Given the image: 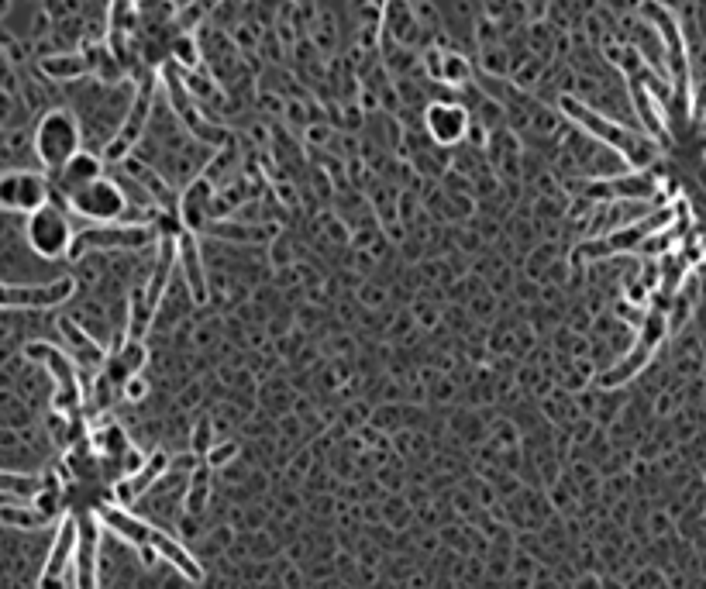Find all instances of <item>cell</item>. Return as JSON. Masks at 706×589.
<instances>
[{
  "mask_svg": "<svg viewBox=\"0 0 706 589\" xmlns=\"http://www.w3.org/2000/svg\"><path fill=\"white\" fill-rule=\"evenodd\" d=\"M52 204V183L35 169H7L0 173V211L7 214H35Z\"/></svg>",
  "mask_w": 706,
  "mask_h": 589,
  "instance_id": "cell-8",
  "label": "cell"
},
{
  "mask_svg": "<svg viewBox=\"0 0 706 589\" xmlns=\"http://www.w3.org/2000/svg\"><path fill=\"white\" fill-rule=\"evenodd\" d=\"M76 589H97V524L83 521L76 548Z\"/></svg>",
  "mask_w": 706,
  "mask_h": 589,
  "instance_id": "cell-21",
  "label": "cell"
},
{
  "mask_svg": "<svg viewBox=\"0 0 706 589\" xmlns=\"http://www.w3.org/2000/svg\"><path fill=\"white\" fill-rule=\"evenodd\" d=\"M469 80H472L469 59L459 56V52H445V59H441V83L445 87H465Z\"/></svg>",
  "mask_w": 706,
  "mask_h": 589,
  "instance_id": "cell-26",
  "label": "cell"
},
{
  "mask_svg": "<svg viewBox=\"0 0 706 589\" xmlns=\"http://www.w3.org/2000/svg\"><path fill=\"white\" fill-rule=\"evenodd\" d=\"M235 455H238V441H221V445L207 448V465H211V469H224Z\"/></svg>",
  "mask_w": 706,
  "mask_h": 589,
  "instance_id": "cell-31",
  "label": "cell"
},
{
  "mask_svg": "<svg viewBox=\"0 0 706 589\" xmlns=\"http://www.w3.org/2000/svg\"><path fill=\"white\" fill-rule=\"evenodd\" d=\"M483 69H486V73H493V76H503V73L510 69L507 52H503L500 45H496V49H490V45H486V52H483Z\"/></svg>",
  "mask_w": 706,
  "mask_h": 589,
  "instance_id": "cell-32",
  "label": "cell"
},
{
  "mask_svg": "<svg viewBox=\"0 0 706 589\" xmlns=\"http://www.w3.org/2000/svg\"><path fill=\"white\" fill-rule=\"evenodd\" d=\"M507 7H510V0H486V14H490V18L507 14Z\"/></svg>",
  "mask_w": 706,
  "mask_h": 589,
  "instance_id": "cell-35",
  "label": "cell"
},
{
  "mask_svg": "<svg viewBox=\"0 0 706 589\" xmlns=\"http://www.w3.org/2000/svg\"><path fill=\"white\" fill-rule=\"evenodd\" d=\"M665 335H669V317H665L662 310H648L645 321H641L634 348L617 362V366L600 372V376H596V386H600V390H614V386H624L631 376H638V372L651 362V355L658 352V345L665 341Z\"/></svg>",
  "mask_w": 706,
  "mask_h": 589,
  "instance_id": "cell-5",
  "label": "cell"
},
{
  "mask_svg": "<svg viewBox=\"0 0 706 589\" xmlns=\"http://www.w3.org/2000/svg\"><path fill=\"white\" fill-rule=\"evenodd\" d=\"M207 231L231 245H269L276 238V224H255V221H217Z\"/></svg>",
  "mask_w": 706,
  "mask_h": 589,
  "instance_id": "cell-19",
  "label": "cell"
},
{
  "mask_svg": "<svg viewBox=\"0 0 706 589\" xmlns=\"http://www.w3.org/2000/svg\"><path fill=\"white\" fill-rule=\"evenodd\" d=\"M169 465H173V459H169L166 452H155V455H149V459H145V465L135 472V476L121 479V483L114 486V493H118V500H121V503H131V500H135V496H142L145 490H152V486L159 483V479L169 472Z\"/></svg>",
  "mask_w": 706,
  "mask_h": 589,
  "instance_id": "cell-17",
  "label": "cell"
},
{
  "mask_svg": "<svg viewBox=\"0 0 706 589\" xmlns=\"http://www.w3.org/2000/svg\"><path fill=\"white\" fill-rule=\"evenodd\" d=\"M45 490V479L38 476H25V472H4L0 469V493L4 496H18V500H35L38 493Z\"/></svg>",
  "mask_w": 706,
  "mask_h": 589,
  "instance_id": "cell-24",
  "label": "cell"
},
{
  "mask_svg": "<svg viewBox=\"0 0 706 589\" xmlns=\"http://www.w3.org/2000/svg\"><path fill=\"white\" fill-rule=\"evenodd\" d=\"M173 56H176V62H180V66L186 69V73H193V69L200 66V49H197V42H193L190 35H180L173 42Z\"/></svg>",
  "mask_w": 706,
  "mask_h": 589,
  "instance_id": "cell-30",
  "label": "cell"
},
{
  "mask_svg": "<svg viewBox=\"0 0 706 589\" xmlns=\"http://www.w3.org/2000/svg\"><path fill=\"white\" fill-rule=\"evenodd\" d=\"M76 548H80V521L66 517L56 531L49 558H45V569L42 576H38V589H66V572L76 558Z\"/></svg>",
  "mask_w": 706,
  "mask_h": 589,
  "instance_id": "cell-12",
  "label": "cell"
},
{
  "mask_svg": "<svg viewBox=\"0 0 706 589\" xmlns=\"http://www.w3.org/2000/svg\"><path fill=\"white\" fill-rule=\"evenodd\" d=\"M28 359H38L49 366L52 376L59 379V393H56V410H69L73 403H80V386H76V372H73V362H69V355H62L59 348L45 345V341H31L25 348Z\"/></svg>",
  "mask_w": 706,
  "mask_h": 589,
  "instance_id": "cell-13",
  "label": "cell"
},
{
  "mask_svg": "<svg viewBox=\"0 0 706 589\" xmlns=\"http://www.w3.org/2000/svg\"><path fill=\"white\" fill-rule=\"evenodd\" d=\"M180 221H183V231H190V235H200V231L211 228V221H214V186H211V176H197V180H193L183 190V197H180Z\"/></svg>",
  "mask_w": 706,
  "mask_h": 589,
  "instance_id": "cell-14",
  "label": "cell"
},
{
  "mask_svg": "<svg viewBox=\"0 0 706 589\" xmlns=\"http://www.w3.org/2000/svg\"><path fill=\"white\" fill-rule=\"evenodd\" d=\"M121 393H124L128 400H142V397H145V379H142V376H131L128 383L121 386Z\"/></svg>",
  "mask_w": 706,
  "mask_h": 589,
  "instance_id": "cell-34",
  "label": "cell"
},
{
  "mask_svg": "<svg viewBox=\"0 0 706 589\" xmlns=\"http://www.w3.org/2000/svg\"><path fill=\"white\" fill-rule=\"evenodd\" d=\"M155 238H159V231L149 221L87 224L83 231H76L69 259H80L83 252H138V248H149Z\"/></svg>",
  "mask_w": 706,
  "mask_h": 589,
  "instance_id": "cell-3",
  "label": "cell"
},
{
  "mask_svg": "<svg viewBox=\"0 0 706 589\" xmlns=\"http://www.w3.org/2000/svg\"><path fill=\"white\" fill-rule=\"evenodd\" d=\"M207 472H211V465H204V469L193 472V486L186 490V514H204L207 507V493H211V486H207Z\"/></svg>",
  "mask_w": 706,
  "mask_h": 589,
  "instance_id": "cell-27",
  "label": "cell"
},
{
  "mask_svg": "<svg viewBox=\"0 0 706 589\" xmlns=\"http://www.w3.org/2000/svg\"><path fill=\"white\" fill-rule=\"evenodd\" d=\"M66 207L87 224H118L121 217L128 214L131 204H128V193H124V186L118 180L100 176V180H93L87 186H80L76 193H69Z\"/></svg>",
  "mask_w": 706,
  "mask_h": 589,
  "instance_id": "cell-6",
  "label": "cell"
},
{
  "mask_svg": "<svg viewBox=\"0 0 706 589\" xmlns=\"http://www.w3.org/2000/svg\"><path fill=\"white\" fill-rule=\"evenodd\" d=\"M97 521L104 524L107 531H114L118 538L131 541V545H138V548L149 545V541H152V531H155V527L145 524L142 517L128 514V510H124V507H114V503H104V507L97 510Z\"/></svg>",
  "mask_w": 706,
  "mask_h": 589,
  "instance_id": "cell-15",
  "label": "cell"
},
{
  "mask_svg": "<svg viewBox=\"0 0 706 589\" xmlns=\"http://www.w3.org/2000/svg\"><path fill=\"white\" fill-rule=\"evenodd\" d=\"M193 445H197V452H207V445H211V421H207V417H200L197 434H193Z\"/></svg>",
  "mask_w": 706,
  "mask_h": 589,
  "instance_id": "cell-33",
  "label": "cell"
},
{
  "mask_svg": "<svg viewBox=\"0 0 706 589\" xmlns=\"http://www.w3.org/2000/svg\"><path fill=\"white\" fill-rule=\"evenodd\" d=\"M104 176V155H93L83 149L80 155H73V159L66 162V166L56 173V186L62 197H69V193H76L80 186H87L93 180H100Z\"/></svg>",
  "mask_w": 706,
  "mask_h": 589,
  "instance_id": "cell-16",
  "label": "cell"
},
{
  "mask_svg": "<svg viewBox=\"0 0 706 589\" xmlns=\"http://www.w3.org/2000/svg\"><path fill=\"white\" fill-rule=\"evenodd\" d=\"M145 359H149V355H145V345L142 341H124V345L118 348V352L111 355V359H107V372L104 376L111 379L114 386H124L128 383L131 376H138V372L145 369Z\"/></svg>",
  "mask_w": 706,
  "mask_h": 589,
  "instance_id": "cell-20",
  "label": "cell"
},
{
  "mask_svg": "<svg viewBox=\"0 0 706 589\" xmlns=\"http://www.w3.org/2000/svg\"><path fill=\"white\" fill-rule=\"evenodd\" d=\"M0 521L11 524V527H25V531H31V527L49 524V517L38 514L35 507H0Z\"/></svg>",
  "mask_w": 706,
  "mask_h": 589,
  "instance_id": "cell-28",
  "label": "cell"
},
{
  "mask_svg": "<svg viewBox=\"0 0 706 589\" xmlns=\"http://www.w3.org/2000/svg\"><path fill=\"white\" fill-rule=\"evenodd\" d=\"M59 331H62V338L69 341V348H73V359L76 362H83V366H90V369L104 366V348H100L97 341H93L87 331H83L80 324L73 321V317H62Z\"/></svg>",
  "mask_w": 706,
  "mask_h": 589,
  "instance_id": "cell-23",
  "label": "cell"
},
{
  "mask_svg": "<svg viewBox=\"0 0 706 589\" xmlns=\"http://www.w3.org/2000/svg\"><path fill=\"white\" fill-rule=\"evenodd\" d=\"M376 4H383V0H376Z\"/></svg>",
  "mask_w": 706,
  "mask_h": 589,
  "instance_id": "cell-36",
  "label": "cell"
},
{
  "mask_svg": "<svg viewBox=\"0 0 706 589\" xmlns=\"http://www.w3.org/2000/svg\"><path fill=\"white\" fill-rule=\"evenodd\" d=\"M424 128H428L434 145L455 149V145L469 138L472 114L469 107L455 104V100H434V104H428V111H424Z\"/></svg>",
  "mask_w": 706,
  "mask_h": 589,
  "instance_id": "cell-11",
  "label": "cell"
},
{
  "mask_svg": "<svg viewBox=\"0 0 706 589\" xmlns=\"http://www.w3.org/2000/svg\"><path fill=\"white\" fill-rule=\"evenodd\" d=\"M676 214H679V207H662V211H651V214L641 217V221L624 224V228L610 231L607 238H596V242L579 245L576 248V259H607V255H617V252H641V245H645L648 238H655V231L672 228Z\"/></svg>",
  "mask_w": 706,
  "mask_h": 589,
  "instance_id": "cell-4",
  "label": "cell"
},
{
  "mask_svg": "<svg viewBox=\"0 0 706 589\" xmlns=\"http://www.w3.org/2000/svg\"><path fill=\"white\" fill-rule=\"evenodd\" d=\"M73 276H59L52 283H0V307L11 310H49L73 297Z\"/></svg>",
  "mask_w": 706,
  "mask_h": 589,
  "instance_id": "cell-10",
  "label": "cell"
},
{
  "mask_svg": "<svg viewBox=\"0 0 706 589\" xmlns=\"http://www.w3.org/2000/svg\"><path fill=\"white\" fill-rule=\"evenodd\" d=\"M97 448H100V452L111 455V459H124V455L131 452V445H128V438H124V431L114 428V424L97 434Z\"/></svg>",
  "mask_w": 706,
  "mask_h": 589,
  "instance_id": "cell-29",
  "label": "cell"
},
{
  "mask_svg": "<svg viewBox=\"0 0 706 589\" xmlns=\"http://www.w3.org/2000/svg\"><path fill=\"white\" fill-rule=\"evenodd\" d=\"M176 248H180V262H183L186 290H190L193 304H207V279H204V262H200L197 235H190V231H183V235L176 238Z\"/></svg>",
  "mask_w": 706,
  "mask_h": 589,
  "instance_id": "cell-18",
  "label": "cell"
},
{
  "mask_svg": "<svg viewBox=\"0 0 706 589\" xmlns=\"http://www.w3.org/2000/svg\"><path fill=\"white\" fill-rule=\"evenodd\" d=\"M28 248L38 259H69V248L76 242V231L69 224V214L59 204H45L42 211L28 214L25 221Z\"/></svg>",
  "mask_w": 706,
  "mask_h": 589,
  "instance_id": "cell-7",
  "label": "cell"
},
{
  "mask_svg": "<svg viewBox=\"0 0 706 589\" xmlns=\"http://www.w3.org/2000/svg\"><path fill=\"white\" fill-rule=\"evenodd\" d=\"M149 545H152L162 558H166L169 565H176V569H180L183 576L190 579V583H200V579H204V569H200L197 558L186 552V548H183L176 538H169L166 531H152V541H149Z\"/></svg>",
  "mask_w": 706,
  "mask_h": 589,
  "instance_id": "cell-22",
  "label": "cell"
},
{
  "mask_svg": "<svg viewBox=\"0 0 706 589\" xmlns=\"http://www.w3.org/2000/svg\"><path fill=\"white\" fill-rule=\"evenodd\" d=\"M42 73L52 80H80L90 73V56H52L42 62Z\"/></svg>",
  "mask_w": 706,
  "mask_h": 589,
  "instance_id": "cell-25",
  "label": "cell"
},
{
  "mask_svg": "<svg viewBox=\"0 0 706 589\" xmlns=\"http://www.w3.org/2000/svg\"><path fill=\"white\" fill-rule=\"evenodd\" d=\"M658 193V180L648 173V169H634V173H620V176H596L583 186V197L589 200H603V204H648Z\"/></svg>",
  "mask_w": 706,
  "mask_h": 589,
  "instance_id": "cell-9",
  "label": "cell"
},
{
  "mask_svg": "<svg viewBox=\"0 0 706 589\" xmlns=\"http://www.w3.org/2000/svg\"><path fill=\"white\" fill-rule=\"evenodd\" d=\"M83 152V128L73 111L52 107L35 128V155L49 173H59L73 155Z\"/></svg>",
  "mask_w": 706,
  "mask_h": 589,
  "instance_id": "cell-2",
  "label": "cell"
},
{
  "mask_svg": "<svg viewBox=\"0 0 706 589\" xmlns=\"http://www.w3.org/2000/svg\"><path fill=\"white\" fill-rule=\"evenodd\" d=\"M558 107H562V114H565V118H569L572 124H576V128H583L589 138H596V142H600L603 149H614L631 169H648V166H655L658 145L651 142L648 135L624 128L620 121L607 118V114H600L596 107H589L586 100L572 97V93H562V97H558Z\"/></svg>",
  "mask_w": 706,
  "mask_h": 589,
  "instance_id": "cell-1",
  "label": "cell"
}]
</instances>
